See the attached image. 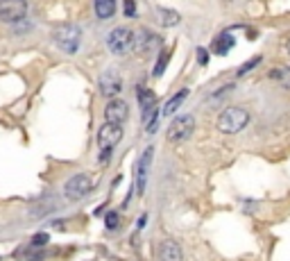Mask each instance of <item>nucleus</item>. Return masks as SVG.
Here are the masks:
<instances>
[{
  "mask_svg": "<svg viewBox=\"0 0 290 261\" xmlns=\"http://www.w3.org/2000/svg\"><path fill=\"white\" fill-rule=\"evenodd\" d=\"M249 123V111L243 107H227L220 116H218V129L225 134H236Z\"/></svg>",
  "mask_w": 290,
  "mask_h": 261,
  "instance_id": "nucleus-1",
  "label": "nucleus"
},
{
  "mask_svg": "<svg viewBox=\"0 0 290 261\" xmlns=\"http://www.w3.org/2000/svg\"><path fill=\"white\" fill-rule=\"evenodd\" d=\"M52 39L61 52L75 55V52L80 50V43H82V30L75 28V25H61V28L54 30Z\"/></svg>",
  "mask_w": 290,
  "mask_h": 261,
  "instance_id": "nucleus-2",
  "label": "nucleus"
},
{
  "mask_svg": "<svg viewBox=\"0 0 290 261\" xmlns=\"http://www.w3.org/2000/svg\"><path fill=\"white\" fill-rule=\"evenodd\" d=\"M91 188H93L91 175L77 173V175H72V177H68V182L63 184V195H66L68 200H82V198H86L91 193Z\"/></svg>",
  "mask_w": 290,
  "mask_h": 261,
  "instance_id": "nucleus-3",
  "label": "nucleus"
},
{
  "mask_svg": "<svg viewBox=\"0 0 290 261\" xmlns=\"http://www.w3.org/2000/svg\"><path fill=\"white\" fill-rule=\"evenodd\" d=\"M131 37H134V30L129 28H113L107 37V48L113 55H127L131 50Z\"/></svg>",
  "mask_w": 290,
  "mask_h": 261,
  "instance_id": "nucleus-4",
  "label": "nucleus"
},
{
  "mask_svg": "<svg viewBox=\"0 0 290 261\" xmlns=\"http://www.w3.org/2000/svg\"><path fill=\"white\" fill-rule=\"evenodd\" d=\"M27 16V0H0V21L7 25L21 23Z\"/></svg>",
  "mask_w": 290,
  "mask_h": 261,
  "instance_id": "nucleus-5",
  "label": "nucleus"
},
{
  "mask_svg": "<svg viewBox=\"0 0 290 261\" xmlns=\"http://www.w3.org/2000/svg\"><path fill=\"white\" fill-rule=\"evenodd\" d=\"M193 129H195V118H193V116H177V118L170 123V127L166 129V139L170 143L186 141V139H190Z\"/></svg>",
  "mask_w": 290,
  "mask_h": 261,
  "instance_id": "nucleus-6",
  "label": "nucleus"
},
{
  "mask_svg": "<svg viewBox=\"0 0 290 261\" xmlns=\"http://www.w3.org/2000/svg\"><path fill=\"white\" fill-rule=\"evenodd\" d=\"M104 118H107V123L113 125L125 123L129 118V105L125 100H120V98H111L107 102V107H104Z\"/></svg>",
  "mask_w": 290,
  "mask_h": 261,
  "instance_id": "nucleus-7",
  "label": "nucleus"
},
{
  "mask_svg": "<svg viewBox=\"0 0 290 261\" xmlns=\"http://www.w3.org/2000/svg\"><path fill=\"white\" fill-rule=\"evenodd\" d=\"M98 87H100V93L107 98H116L118 93L122 91V78L116 73V71H104L98 80Z\"/></svg>",
  "mask_w": 290,
  "mask_h": 261,
  "instance_id": "nucleus-8",
  "label": "nucleus"
},
{
  "mask_svg": "<svg viewBox=\"0 0 290 261\" xmlns=\"http://www.w3.org/2000/svg\"><path fill=\"white\" fill-rule=\"evenodd\" d=\"M159 46V39L154 37L150 30H136L134 37H131V50L136 55H148L152 52V48Z\"/></svg>",
  "mask_w": 290,
  "mask_h": 261,
  "instance_id": "nucleus-9",
  "label": "nucleus"
},
{
  "mask_svg": "<svg viewBox=\"0 0 290 261\" xmlns=\"http://www.w3.org/2000/svg\"><path fill=\"white\" fill-rule=\"evenodd\" d=\"M122 139V127L120 125H113V123H104L102 127L98 129V146L102 148H109L113 150V146H118Z\"/></svg>",
  "mask_w": 290,
  "mask_h": 261,
  "instance_id": "nucleus-10",
  "label": "nucleus"
},
{
  "mask_svg": "<svg viewBox=\"0 0 290 261\" xmlns=\"http://www.w3.org/2000/svg\"><path fill=\"white\" fill-rule=\"evenodd\" d=\"M152 155H154V148L150 146L148 150L143 152L140 161L136 164V193L143 195L145 193V184H148V168H150V161H152Z\"/></svg>",
  "mask_w": 290,
  "mask_h": 261,
  "instance_id": "nucleus-11",
  "label": "nucleus"
},
{
  "mask_svg": "<svg viewBox=\"0 0 290 261\" xmlns=\"http://www.w3.org/2000/svg\"><path fill=\"white\" fill-rule=\"evenodd\" d=\"M159 259L161 261H184V252H181L179 243L166 238V241L159 243Z\"/></svg>",
  "mask_w": 290,
  "mask_h": 261,
  "instance_id": "nucleus-12",
  "label": "nucleus"
},
{
  "mask_svg": "<svg viewBox=\"0 0 290 261\" xmlns=\"http://www.w3.org/2000/svg\"><path fill=\"white\" fill-rule=\"evenodd\" d=\"M138 100H140V111H143V123L148 120V116L154 111V105H157V96H154L150 89H140L138 91Z\"/></svg>",
  "mask_w": 290,
  "mask_h": 261,
  "instance_id": "nucleus-13",
  "label": "nucleus"
},
{
  "mask_svg": "<svg viewBox=\"0 0 290 261\" xmlns=\"http://www.w3.org/2000/svg\"><path fill=\"white\" fill-rule=\"evenodd\" d=\"M93 10L98 19L107 21L116 14V0H93Z\"/></svg>",
  "mask_w": 290,
  "mask_h": 261,
  "instance_id": "nucleus-14",
  "label": "nucleus"
},
{
  "mask_svg": "<svg viewBox=\"0 0 290 261\" xmlns=\"http://www.w3.org/2000/svg\"><path fill=\"white\" fill-rule=\"evenodd\" d=\"M236 46V39L231 37L229 32H222L220 37H215L213 39V52H215V55H227V52L231 50V48Z\"/></svg>",
  "mask_w": 290,
  "mask_h": 261,
  "instance_id": "nucleus-15",
  "label": "nucleus"
},
{
  "mask_svg": "<svg viewBox=\"0 0 290 261\" xmlns=\"http://www.w3.org/2000/svg\"><path fill=\"white\" fill-rule=\"evenodd\" d=\"M186 98H188V89H181V91H177L175 96H172L170 100H168L166 105H163V116H172L181 105H184Z\"/></svg>",
  "mask_w": 290,
  "mask_h": 261,
  "instance_id": "nucleus-16",
  "label": "nucleus"
},
{
  "mask_svg": "<svg viewBox=\"0 0 290 261\" xmlns=\"http://www.w3.org/2000/svg\"><path fill=\"white\" fill-rule=\"evenodd\" d=\"M159 21H161L163 28H172V25L179 23V14H177L175 10H163V7H159Z\"/></svg>",
  "mask_w": 290,
  "mask_h": 261,
  "instance_id": "nucleus-17",
  "label": "nucleus"
},
{
  "mask_svg": "<svg viewBox=\"0 0 290 261\" xmlns=\"http://www.w3.org/2000/svg\"><path fill=\"white\" fill-rule=\"evenodd\" d=\"M50 209H54L52 202H36V205L30 207L27 216H30V218H43L45 214H50Z\"/></svg>",
  "mask_w": 290,
  "mask_h": 261,
  "instance_id": "nucleus-18",
  "label": "nucleus"
},
{
  "mask_svg": "<svg viewBox=\"0 0 290 261\" xmlns=\"http://www.w3.org/2000/svg\"><path fill=\"white\" fill-rule=\"evenodd\" d=\"M270 78L276 80V82H279L281 87L290 89V66H283V69H279V71H272Z\"/></svg>",
  "mask_w": 290,
  "mask_h": 261,
  "instance_id": "nucleus-19",
  "label": "nucleus"
},
{
  "mask_svg": "<svg viewBox=\"0 0 290 261\" xmlns=\"http://www.w3.org/2000/svg\"><path fill=\"white\" fill-rule=\"evenodd\" d=\"M258 64H261V57H254V59L245 61V64H243V69L238 71V75H245V73H249V71H252V69H256Z\"/></svg>",
  "mask_w": 290,
  "mask_h": 261,
  "instance_id": "nucleus-20",
  "label": "nucleus"
},
{
  "mask_svg": "<svg viewBox=\"0 0 290 261\" xmlns=\"http://www.w3.org/2000/svg\"><path fill=\"white\" fill-rule=\"evenodd\" d=\"M118 220H120V218H118L116 211H109L107 218H104V223H107V229H116V227H118Z\"/></svg>",
  "mask_w": 290,
  "mask_h": 261,
  "instance_id": "nucleus-21",
  "label": "nucleus"
},
{
  "mask_svg": "<svg viewBox=\"0 0 290 261\" xmlns=\"http://www.w3.org/2000/svg\"><path fill=\"white\" fill-rule=\"evenodd\" d=\"M122 14L127 16V19H134L136 16V3L134 0H125V12Z\"/></svg>",
  "mask_w": 290,
  "mask_h": 261,
  "instance_id": "nucleus-22",
  "label": "nucleus"
},
{
  "mask_svg": "<svg viewBox=\"0 0 290 261\" xmlns=\"http://www.w3.org/2000/svg\"><path fill=\"white\" fill-rule=\"evenodd\" d=\"M25 254H27V259L39 261V259H43V256H45V247H39V250H27Z\"/></svg>",
  "mask_w": 290,
  "mask_h": 261,
  "instance_id": "nucleus-23",
  "label": "nucleus"
},
{
  "mask_svg": "<svg viewBox=\"0 0 290 261\" xmlns=\"http://www.w3.org/2000/svg\"><path fill=\"white\" fill-rule=\"evenodd\" d=\"M32 243H34V247H43L45 243H48V234H36V236L32 238Z\"/></svg>",
  "mask_w": 290,
  "mask_h": 261,
  "instance_id": "nucleus-24",
  "label": "nucleus"
},
{
  "mask_svg": "<svg viewBox=\"0 0 290 261\" xmlns=\"http://www.w3.org/2000/svg\"><path fill=\"white\" fill-rule=\"evenodd\" d=\"M166 64H168V55L161 57V59H159V64H157V69H154V75H157V78L163 73V71H166Z\"/></svg>",
  "mask_w": 290,
  "mask_h": 261,
  "instance_id": "nucleus-25",
  "label": "nucleus"
},
{
  "mask_svg": "<svg viewBox=\"0 0 290 261\" xmlns=\"http://www.w3.org/2000/svg\"><path fill=\"white\" fill-rule=\"evenodd\" d=\"M197 61L202 66H206V61H208V55H206V50L204 48H197Z\"/></svg>",
  "mask_w": 290,
  "mask_h": 261,
  "instance_id": "nucleus-26",
  "label": "nucleus"
},
{
  "mask_svg": "<svg viewBox=\"0 0 290 261\" xmlns=\"http://www.w3.org/2000/svg\"><path fill=\"white\" fill-rule=\"evenodd\" d=\"M109 159H111V150H109V148H104V150L100 152V164H107Z\"/></svg>",
  "mask_w": 290,
  "mask_h": 261,
  "instance_id": "nucleus-27",
  "label": "nucleus"
},
{
  "mask_svg": "<svg viewBox=\"0 0 290 261\" xmlns=\"http://www.w3.org/2000/svg\"><path fill=\"white\" fill-rule=\"evenodd\" d=\"M231 89H234V84H227L225 89H220V91H215V93H213V98H222L227 91H231Z\"/></svg>",
  "mask_w": 290,
  "mask_h": 261,
  "instance_id": "nucleus-28",
  "label": "nucleus"
},
{
  "mask_svg": "<svg viewBox=\"0 0 290 261\" xmlns=\"http://www.w3.org/2000/svg\"><path fill=\"white\" fill-rule=\"evenodd\" d=\"M145 223H148V214L140 216V218H138V229H140V227H145Z\"/></svg>",
  "mask_w": 290,
  "mask_h": 261,
  "instance_id": "nucleus-29",
  "label": "nucleus"
},
{
  "mask_svg": "<svg viewBox=\"0 0 290 261\" xmlns=\"http://www.w3.org/2000/svg\"><path fill=\"white\" fill-rule=\"evenodd\" d=\"M285 50H288V52H290V39H288V43H285Z\"/></svg>",
  "mask_w": 290,
  "mask_h": 261,
  "instance_id": "nucleus-30",
  "label": "nucleus"
}]
</instances>
